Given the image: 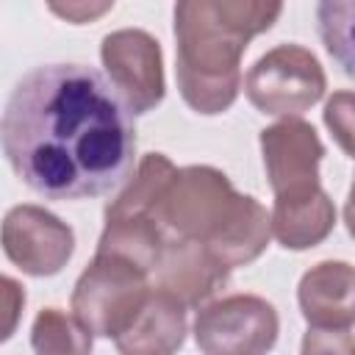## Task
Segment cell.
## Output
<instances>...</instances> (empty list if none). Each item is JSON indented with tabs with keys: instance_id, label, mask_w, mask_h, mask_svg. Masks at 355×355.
Listing matches in <instances>:
<instances>
[{
	"instance_id": "obj_1",
	"label": "cell",
	"mask_w": 355,
	"mask_h": 355,
	"mask_svg": "<svg viewBox=\"0 0 355 355\" xmlns=\"http://www.w3.org/2000/svg\"><path fill=\"white\" fill-rule=\"evenodd\" d=\"M3 155L47 200H89L119 189L136 158L133 111L86 64L25 72L3 111Z\"/></svg>"
},
{
	"instance_id": "obj_2",
	"label": "cell",
	"mask_w": 355,
	"mask_h": 355,
	"mask_svg": "<svg viewBox=\"0 0 355 355\" xmlns=\"http://www.w3.org/2000/svg\"><path fill=\"white\" fill-rule=\"evenodd\" d=\"M280 11L283 0H175V75L189 108L222 114L236 103L241 55Z\"/></svg>"
},
{
	"instance_id": "obj_3",
	"label": "cell",
	"mask_w": 355,
	"mask_h": 355,
	"mask_svg": "<svg viewBox=\"0 0 355 355\" xmlns=\"http://www.w3.org/2000/svg\"><path fill=\"white\" fill-rule=\"evenodd\" d=\"M155 219L166 236L202 244L225 269L255 261L272 236V216L247 194H239L214 166H183L164 189Z\"/></svg>"
},
{
	"instance_id": "obj_4",
	"label": "cell",
	"mask_w": 355,
	"mask_h": 355,
	"mask_svg": "<svg viewBox=\"0 0 355 355\" xmlns=\"http://www.w3.org/2000/svg\"><path fill=\"white\" fill-rule=\"evenodd\" d=\"M150 294L147 269L122 255L97 252L75 283L72 313L89 333L119 338L133 324Z\"/></svg>"
},
{
	"instance_id": "obj_5",
	"label": "cell",
	"mask_w": 355,
	"mask_h": 355,
	"mask_svg": "<svg viewBox=\"0 0 355 355\" xmlns=\"http://www.w3.org/2000/svg\"><path fill=\"white\" fill-rule=\"evenodd\" d=\"M324 89V69L316 55L300 44H280L269 50L244 78L247 100L269 116H300L322 100Z\"/></svg>"
},
{
	"instance_id": "obj_6",
	"label": "cell",
	"mask_w": 355,
	"mask_h": 355,
	"mask_svg": "<svg viewBox=\"0 0 355 355\" xmlns=\"http://www.w3.org/2000/svg\"><path fill=\"white\" fill-rule=\"evenodd\" d=\"M261 153L269 186L275 191V208L302 205L324 194L319 186V161L324 147L300 116H283L261 130Z\"/></svg>"
},
{
	"instance_id": "obj_7",
	"label": "cell",
	"mask_w": 355,
	"mask_h": 355,
	"mask_svg": "<svg viewBox=\"0 0 355 355\" xmlns=\"http://www.w3.org/2000/svg\"><path fill=\"white\" fill-rule=\"evenodd\" d=\"M277 311L255 294H230L197 311L194 338L208 355H255L277 341Z\"/></svg>"
},
{
	"instance_id": "obj_8",
	"label": "cell",
	"mask_w": 355,
	"mask_h": 355,
	"mask_svg": "<svg viewBox=\"0 0 355 355\" xmlns=\"http://www.w3.org/2000/svg\"><path fill=\"white\" fill-rule=\"evenodd\" d=\"M100 58L108 80L133 114H147L164 100V58L158 42L147 31L125 28L108 33Z\"/></svg>"
},
{
	"instance_id": "obj_9",
	"label": "cell",
	"mask_w": 355,
	"mask_h": 355,
	"mask_svg": "<svg viewBox=\"0 0 355 355\" xmlns=\"http://www.w3.org/2000/svg\"><path fill=\"white\" fill-rule=\"evenodd\" d=\"M3 250L25 275H58L75 250V233L67 222L39 205H17L3 219Z\"/></svg>"
},
{
	"instance_id": "obj_10",
	"label": "cell",
	"mask_w": 355,
	"mask_h": 355,
	"mask_svg": "<svg viewBox=\"0 0 355 355\" xmlns=\"http://www.w3.org/2000/svg\"><path fill=\"white\" fill-rule=\"evenodd\" d=\"M308 336H347L355 324V266L322 261L308 269L297 288Z\"/></svg>"
},
{
	"instance_id": "obj_11",
	"label": "cell",
	"mask_w": 355,
	"mask_h": 355,
	"mask_svg": "<svg viewBox=\"0 0 355 355\" xmlns=\"http://www.w3.org/2000/svg\"><path fill=\"white\" fill-rule=\"evenodd\" d=\"M227 272L230 269H225L202 244L169 236L164 258L155 269V288H164L194 308L225 286Z\"/></svg>"
},
{
	"instance_id": "obj_12",
	"label": "cell",
	"mask_w": 355,
	"mask_h": 355,
	"mask_svg": "<svg viewBox=\"0 0 355 355\" xmlns=\"http://www.w3.org/2000/svg\"><path fill=\"white\" fill-rule=\"evenodd\" d=\"M186 302H180L175 294L155 288L133 324L114 338L122 352L130 355H158V352H175L186 338Z\"/></svg>"
},
{
	"instance_id": "obj_13",
	"label": "cell",
	"mask_w": 355,
	"mask_h": 355,
	"mask_svg": "<svg viewBox=\"0 0 355 355\" xmlns=\"http://www.w3.org/2000/svg\"><path fill=\"white\" fill-rule=\"evenodd\" d=\"M336 227V205L327 194L313 202L272 208V236L286 250H308L324 241Z\"/></svg>"
},
{
	"instance_id": "obj_14",
	"label": "cell",
	"mask_w": 355,
	"mask_h": 355,
	"mask_svg": "<svg viewBox=\"0 0 355 355\" xmlns=\"http://www.w3.org/2000/svg\"><path fill=\"white\" fill-rule=\"evenodd\" d=\"M316 25L330 58L355 80V0H316Z\"/></svg>"
},
{
	"instance_id": "obj_15",
	"label": "cell",
	"mask_w": 355,
	"mask_h": 355,
	"mask_svg": "<svg viewBox=\"0 0 355 355\" xmlns=\"http://www.w3.org/2000/svg\"><path fill=\"white\" fill-rule=\"evenodd\" d=\"M31 344L36 352H89L92 333L58 308H44L31 330Z\"/></svg>"
},
{
	"instance_id": "obj_16",
	"label": "cell",
	"mask_w": 355,
	"mask_h": 355,
	"mask_svg": "<svg viewBox=\"0 0 355 355\" xmlns=\"http://www.w3.org/2000/svg\"><path fill=\"white\" fill-rule=\"evenodd\" d=\"M324 125L338 147L355 158V92H336L324 105Z\"/></svg>"
},
{
	"instance_id": "obj_17",
	"label": "cell",
	"mask_w": 355,
	"mask_h": 355,
	"mask_svg": "<svg viewBox=\"0 0 355 355\" xmlns=\"http://www.w3.org/2000/svg\"><path fill=\"white\" fill-rule=\"evenodd\" d=\"M44 3L55 17L72 22V25L94 22L114 8V0H44Z\"/></svg>"
},
{
	"instance_id": "obj_18",
	"label": "cell",
	"mask_w": 355,
	"mask_h": 355,
	"mask_svg": "<svg viewBox=\"0 0 355 355\" xmlns=\"http://www.w3.org/2000/svg\"><path fill=\"white\" fill-rule=\"evenodd\" d=\"M22 305H25V291L11 277H3V336H0L3 341L11 336Z\"/></svg>"
},
{
	"instance_id": "obj_19",
	"label": "cell",
	"mask_w": 355,
	"mask_h": 355,
	"mask_svg": "<svg viewBox=\"0 0 355 355\" xmlns=\"http://www.w3.org/2000/svg\"><path fill=\"white\" fill-rule=\"evenodd\" d=\"M344 222H347L349 236L355 239V180H352V189H349V197H347V205H344Z\"/></svg>"
},
{
	"instance_id": "obj_20",
	"label": "cell",
	"mask_w": 355,
	"mask_h": 355,
	"mask_svg": "<svg viewBox=\"0 0 355 355\" xmlns=\"http://www.w3.org/2000/svg\"><path fill=\"white\" fill-rule=\"evenodd\" d=\"M352 352H355V344H352Z\"/></svg>"
}]
</instances>
